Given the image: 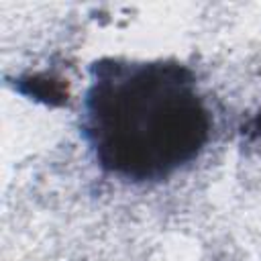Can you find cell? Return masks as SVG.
Instances as JSON below:
<instances>
[{
	"mask_svg": "<svg viewBox=\"0 0 261 261\" xmlns=\"http://www.w3.org/2000/svg\"><path fill=\"white\" fill-rule=\"evenodd\" d=\"M208 133L210 116L188 67L94 63L84 135L106 171L130 181L163 179L198 157Z\"/></svg>",
	"mask_w": 261,
	"mask_h": 261,
	"instance_id": "1",
	"label": "cell"
}]
</instances>
